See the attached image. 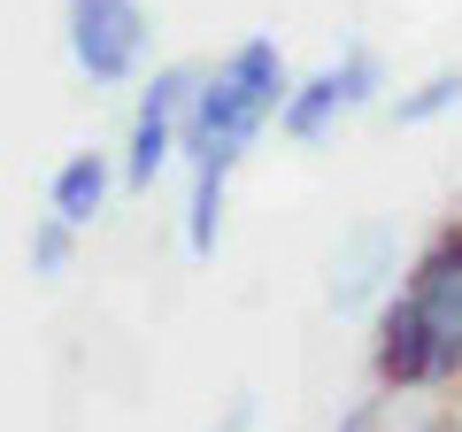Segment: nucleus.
<instances>
[{
    "mask_svg": "<svg viewBox=\"0 0 462 432\" xmlns=\"http://www.w3.org/2000/svg\"><path fill=\"white\" fill-rule=\"evenodd\" d=\"M378 379L401 394L462 379V232H439L378 309Z\"/></svg>",
    "mask_w": 462,
    "mask_h": 432,
    "instance_id": "obj_1",
    "label": "nucleus"
},
{
    "mask_svg": "<svg viewBox=\"0 0 462 432\" xmlns=\"http://www.w3.org/2000/svg\"><path fill=\"white\" fill-rule=\"evenodd\" d=\"M293 62L270 32H247L224 62L200 78L193 93V124H185V170H239L247 147L285 117V100H293Z\"/></svg>",
    "mask_w": 462,
    "mask_h": 432,
    "instance_id": "obj_2",
    "label": "nucleus"
},
{
    "mask_svg": "<svg viewBox=\"0 0 462 432\" xmlns=\"http://www.w3.org/2000/svg\"><path fill=\"white\" fill-rule=\"evenodd\" d=\"M62 47L78 62L85 85H132L147 70V47H154V16L147 0H69L62 8Z\"/></svg>",
    "mask_w": 462,
    "mask_h": 432,
    "instance_id": "obj_3",
    "label": "nucleus"
},
{
    "mask_svg": "<svg viewBox=\"0 0 462 432\" xmlns=\"http://www.w3.org/2000/svg\"><path fill=\"white\" fill-rule=\"evenodd\" d=\"M200 78H208L200 62H170V70H154V78L139 85V108H132V124H124V185H132V193H147L170 163H185V124H193Z\"/></svg>",
    "mask_w": 462,
    "mask_h": 432,
    "instance_id": "obj_4",
    "label": "nucleus"
},
{
    "mask_svg": "<svg viewBox=\"0 0 462 432\" xmlns=\"http://www.w3.org/2000/svg\"><path fill=\"white\" fill-rule=\"evenodd\" d=\"M385 93V62H378V47H339L331 62H316L309 78L293 85V100H285V117H278V132L293 139V147H316V139H331L355 108H370V100Z\"/></svg>",
    "mask_w": 462,
    "mask_h": 432,
    "instance_id": "obj_5",
    "label": "nucleus"
},
{
    "mask_svg": "<svg viewBox=\"0 0 462 432\" xmlns=\"http://www.w3.org/2000/svg\"><path fill=\"white\" fill-rule=\"evenodd\" d=\"M385 278H393V224L370 216V224H355V232L331 248V286H324V294H331V309H339V316H355V309L378 301Z\"/></svg>",
    "mask_w": 462,
    "mask_h": 432,
    "instance_id": "obj_6",
    "label": "nucleus"
},
{
    "mask_svg": "<svg viewBox=\"0 0 462 432\" xmlns=\"http://www.w3.org/2000/svg\"><path fill=\"white\" fill-rule=\"evenodd\" d=\"M116 178H124V163H108L100 147H78V155H62V163H54V178H47V216H62L69 232L100 224V209H108Z\"/></svg>",
    "mask_w": 462,
    "mask_h": 432,
    "instance_id": "obj_7",
    "label": "nucleus"
},
{
    "mask_svg": "<svg viewBox=\"0 0 462 432\" xmlns=\"http://www.w3.org/2000/svg\"><path fill=\"white\" fill-rule=\"evenodd\" d=\"M224 170H185V216H178V239L193 263H208L216 239H224Z\"/></svg>",
    "mask_w": 462,
    "mask_h": 432,
    "instance_id": "obj_8",
    "label": "nucleus"
},
{
    "mask_svg": "<svg viewBox=\"0 0 462 432\" xmlns=\"http://www.w3.org/2000/svg\"><path fill=\"white\" fill-rule=\"evenodd\" d=\"M455 108H462V62L431 70V78H416L409 93H393V100H385V117H393L401 132H424V124L455 117Z\"/></svg>",
    "mask_w": 462,
    "mask_h": 432,
    "instance_id": "obj_9",
    "label": "nucleus"
},
{
    "mask_svg": "<svg viewBox=\"0 0 462 432\" xmlns=\"http://www.w3.org/2000/svg\"><path fill=\"white\" fill-rule=\"evenodd\" d=\"M23 255H32V278H62V270H69V255H78V232H69V224H62V216H39V224H32V248H23Z\"/></svg>",
    "mask_w": 462,
    "mask_h": 432,
    "instance_id": "obj_10",
    "label": "nucleus"
},
{
    "mask_svg": "<svg viewBox=\"0 0 462 432\" xmlns=\"http://www.w3.org/2000/svg\"><path fill=\"white\" fill-rule=\"evenodd\" d=\"M208 432H254V394H231L224 409H216V425Z\"/></svg>",
    "mask_w": 462,
    "mask_h": 432,
    "instance_id": "obj_11",
    "label": "nucleus"
},
{
    "mask_svg": "<svg viewBox=\"0 0 462 432\" xmlns=\"http://www.w3.org/2000/svg\"><path fill=\"white\" fill-rule=\"evenodd\" d=\"M339 432H378V401H355V409H346V425Z\"/></svg>",
    "mask_w": 462,
    "mask_h": 432,
    "instance_id": "obj_12",
    "label": "nucleus"
}]
</instances>
